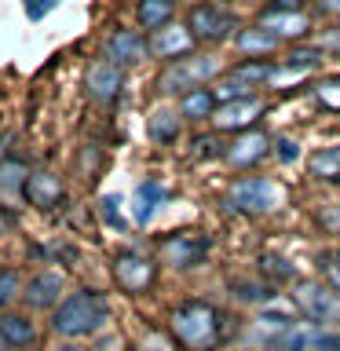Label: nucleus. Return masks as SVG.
I'll return each instance as SVG.
<instances>
[{
	"mask_svg": "<svg viewBox=\"0 0 340 351\" xmlns=\"http://www.w3.org/2000/svg\"><path fill=\"white\" fill-rule=\"evenodd\" d=\"M99 55L117 66H125V70H132V66L147 62L150 59V48H147V33H143L139 26L128 29V26H117L110 29L103 37V48H99Z\"/></svg>",
	"mask_w": 340,
	"mask_h": 351,
	"instance_id": "obj_12",
	"label": "nucleus"
},
{
	"mask_svg": "<svg viewBox=\"0 0 340 351\" xmlns=\"http://www.w3.org/2000/svg\"><path fill=\"white\" fill-rule=\"evenodd\" d=\"M110 278H114V285L125 296H143L158 282V263L139 249H121L110 260Z\"/></svg>",
	"mask_w": 340,
	"mask_h": 351,
	"instance_id": "obj_4",
	"label": "nucleus"
},
{
	"mask_svg": "<svg viewBox=\"0 0 340 351\" xmlns=\"http://www.w3.org/2000/svg\"><path fill=\"white\" fill-rule=\"evenodd\" d=\"M125 81H128V70L125 66H117V62H110V59H92L88 62V70H84V81H81V88H84V99L92 106H103V110H110L121 99V92H125Z\"/></svg>",
	"mask_w": 340,
	"mask_h": 351,
	"instance_id": "obj_6",
	"label": "nucleus"
},
{
	"mask_svg": "<svg viewBox=\"0 0 340 351\" xmlns=\"http://www.w3.org/2000/svg\"><path fill=\"white\" fill-rule=\"evenodd\" d=\"M19 227V213H11V208L0 205V234H8V230Z\"/></svg>",
	"mask_w": 340,
	"mask_h": 351,
	"instance_id": "obj_39",
	"label": "nucleus"
},
{
	"mask_svg": "<svg viewBox=\"0 0 340 351\" xmlns=\"http://www.w3.org/2000/svg\"><path fill=\"white\" fill-rule=\"evenodd\" d=\"M263 351H311V333H300V329H278L267 344H263Z\"/></svg>",
	"mask_w": 340,
	"mask_h": 351,
	"instance_id": "obj_29",
	"label": "nucleus"
},
{
	"mask_svg": "<svg viewBox=\"0 0 340 351\" xmlns=\"http://www.w3.org/2000/svg\"><path fill=\"white\" fill-rule=\"evenodd\" d=\"M219 73H223V62H219L212 51H191V55H183V59H175V62H165V70L158 73L154 88H158L161 95L180 99L186 92H194V88H205Z\"/></svg>",
	"mask_w": 340,
	"mask_h": 351,
	"instance_id": "obj_3",
	"label": "nucleus"
},
{
	"mask_svg": "<svg viewBox=\"0 0 340 351\" xmlns=\"http://www.w3.org/2000/svg\"><path fill=\"white\" fill-rule=\"evenodd\" d=\"M169 202V191H165V183L161 180H143L136 191H132V205H128V216H132V223L136 227H147L154 216H158V208Z\"/></svg>",
	"mask_w": 340,
	"mask_h": 351,
	"instance_id": "obj_17",
	"label": "nucleus"
},
{
	"mask_svg": "<svg viewBox=\"0 0 340 351\" xmlns=\"http://www.w3.org/2000/svg\"><path fill=\"white\" fill-rule=\"evenodd\" d=\"M304 8V0H271L263 11H300Z\"/></svg>",
	"mask_w": 340,
	"mask_h": 351,
	"instance_id": "obj_40",
	"label": "nucleus"
},
{
	"mask_svg": "<svg viewBox=\"0 0 340 351\" xmlns=\"http://www.w3.org/2000/svg\"><path fill=\"white\" fill-rule=\"evenodd\" d=\"M22 285H26V271L15 263H0V311L22 304Z\"/></svg>",
	"mask_w": 340,
	"mask_h": 351,
	"instance_id": "obj_26",
	"label": "nucleus"
},
{
	"mask_svg": "<svg viewBox=\"0 0 340 351\" xmlns=\"http://www.w3.org/2000/svg\"><path fill=\"white\" fill-rule=\"evenodd\" d=\"M132 351H175V340H169L165 333H158V329H150Z\"/></svg>",
	"mask_w": 340,
	"mask_h": 351,
	"instance_id": "obj_34",
	"label": "nucleus"
},
{
	"mask_svg": "<svg viewBox=\"0 0 340 351\" xmlns=\"http://www.w3.org/2000/svg\"><path fill=\"white\" fill-rule=\"evenodd\" d=\"M172 340L186 351H212L219 344V311L208 300H183L169 315Z\"/></svg>",
	"mask_w": 340,
	"mask_h": 351,
	"instance_id": "obj_2",
	"label": "nucleus"
},
{
	"mask_svg": "<svg viewBox=\"0 0 340 351\" xmlns=\"http://www.w3.org/2000/svg\"><path fill=\"white\" fill-rule=\"evenodd\" d=\"M191 147H194V158H219V154H223L219 136H197Z\"/></svg>",
	"mask_w": 340,
	"mask_h": 351,
	"instance_id": "obj_35",
	"label": "nucleus"
},
{
	"mask_svg": "<svg viewBox=\"0 0 340 351\" xmlns=\"http://www.w3.org/2000/svg\"><path fill=\"white\" fill-rule=\"evenodd\" d=\"M59 4L62 0H22V15L29 22H44L51 11H59Z\"/></svg>",
	"mask_w": 340,
	"mask_h": 351,
	"instance_id": "obj_32",
	"label": "nucleus"
},
{
	"mask_svg": "<svg viewBox=\"0 0 340 351\" xmlns=\"http://www.w3.org/2000/svg\"><path fill=\"white\" fill-rule=\"evenodd\" d=\"M315 176H322V180H337L340 176V147H329V150H318L307 158Z\"/></svg>",
	"mask_w": 340,
	"mask_h": 351,
	"instance_id": "obj_31",
	"label": "nucleus"
},
{
	"mask_svg": "<svg viewBox=\"0 0 340 351\" xmlns=\"http://www.w3.org/2000/svg\"><path fill=\"white\" fill-rule=\"evenodd\" d=\"M158 260L165 263V267L172 271H191V267H202L208 249H212V241H208V234H202V230H172V234L158 238Z\"/></svg>",
	"mask_w": 340,
	"mask_h": 351,
	"instance_id": "obj_5",
	"label": "nucleus"
},
{
	"mask_svg": "<svg viewBox=\"0 0 340 351\" xmlns=\"http://www.w3.org/2000/svg\"><path fill=\"white\" fill-rule=\"evenodd\" d=\"M216 4H223V0H216Z\"/></svg>",
	"mask_w": 340,
	"mask_h": 351,
	"instance_id": "obj_49",
	"label": "nucleus"
},
{
	"mask_svg": "<svg viewBox=\"0 0 340 351\" xmlns=\"http://www.w3.org/2000/svg\"><path fill=\"white\" fill-rule=\"evenodd\" d=\"M234 44H238L241 55H249V59H263V55H274L282 48V40L274 37L271 29H263L260 22H256V26H249V29H238Z\"/></svg>",
	"mask_w": 340,
	"mask_h": 351,
	"instance_id": "obj_23",
	"label": "nucleus"
},
{
	"mask_svg": "<svg viewBox=\"0 0 340 351\" xmlns=\"http://www.w3.org/2000/svg\"><path fill=\"white\" fill-rule=\"evenodd\" d=\"M329 282H333V289L340 293V263H333V267H329Z\"/></svg>",
	"mask_w": 340,
	"mask_h": 351,
	"instance_id": "obj_46",
	"label": "nucleus"
},
{
	"mask_svg": "<svg viewBox=\"0 0 340 351\" xmlns=\"http://www.w3.org/2000/svg\"><path fill=\"white\" fill-rule=\"evenodd\" d=\"M296 300H300L304 315L311 318L315 326H326V322H337L340 318V296L333 289H326V285H315V282L300 285Z\"/></svg>",
	"mask_w": 340,
	"mask_h": 351,
	"instance_id": "obj_16",
	"label": "nucleus"
},
{
	"mask_svg": "<svg viewBox=\"0 0 340 351\" xmlns=\"http://www.w3.org/2000/svg\"><path fill=\"white\" fill-rule=\"evenodd\" d=\"M70 194H66V183L55 169H44V165H33L29 180H26V205L37 208V213H62Z\"/></svg>",
	"mask_w": 340,
	"mask_h": 351,
	"instance_id": "obj_11",
	"label": "nucleus"
},
{
	"mask_svg": "<svg viewBox=\"0 0 340 351\" xmlns=\"http://www.w3.org/2000/svg\"><path fill=\"white\" fill-rule=\"evenodd\" d=\"M40 340H44V329L33 311H26V307L0 311V344L8 351H40Z\"/></svg>",
	"mask_w": 340,
	"mask_h": 351,
	"instance_id": "obj_10",
	"label": "nucleus"
},
{
	"mask_svg": "<svg viewBox=\"0 0 340 351\" xmlns=\"http://www.w3.org/2000/svg\"><path fill=\"white\" fill-rule=\"evenodd\" d=\"M0 132H4V114H0Z\"/></svg>",
	"mask_w": 340,
	"mask_h": 351,
	"instance_id": "obj_47",
	"label": "nucleus"
},
{
	"mask_svg": "<svg viewBox=\"0 0 340 351\" xmlns=\"http://www.w3.org/2000/svg\"><path fill=\"white\" fill-rule=\"evenodd\" d=\"M147 48H150V59L158 62H175L183 55H191L197 48L194 33L186 29V22H169V26L147 33Z\"/></svg>",
	"mask_w": 340,
	"mask_h": 351,
	"instance_id": "obj_14",
	"label": "nucleus"
},
{
	"mask_svg": "<svg viewBox=\"0 0 340 351\" xmlns=\"http://www.w3.org/2000/svg\"><path fill=\"white\" fill-rule=\"evenodd\" d=\"M318 11H322V15H340V0H322Z\"/></svg>",
	"mask_w": 340,
	"mask_h": 351,
	"instance_id": "obj_44",
	"label": "nucleus"
},
{
	"mask_svg": "<svg viewBox=\"0 0 340 351\" xmlns=\"http://www.w3.org/2000/svg\"><path fill=\"white\" fill-rule=\"evenodd\" d=\"M271 73H274V66H267L263 59H245V62L230 66L227 81H234V84L245 88V92H252V88H260L263 81H271Z\"/></svg>",
	"mask_w": 340,
	"mask_h": 351,
	"instance_id": "obj_25",
	"label": "nucleus"
},
{
	"mask_svg": "<svg viewBox=\"0 0 340 351\" xmlns=\"http://www.w3.org/2000/svg\"><path fill=\"white\" fill-rule=\"evenodd\" d=\"M260 26L271 29L282 44L285 40H300L307 29H311V15L300 8V11H260Z\"/></svg>",
	"mask_w": 340,
	"mask_h": 351,
	"instance_id": "obj_18",
	"label": "nucleus"
},
{
	"mask_svg": "<svg viewBox=\"0 0 340 351\" xmlns=\"http://www.w3.org/2000/svg\"><path fill=\"white\" fill-rule=\"evenodd\" d=\"M318 62H322V48L311 44V48H293L289 55H285L282 66L289 73H307V70H318Z\"/></svg>",
	"mask_w": 340,
	"mask_h": 351,
	"instance_id": "obj_30",
	"label": "nucleus"
},
{
	"mask_svg": "<svg viewBox=\"0 0 340 351\" xmlns=\"http://www.w3.org/2000/svg\"><path fill=\"white\" fill-rule=\"evenodd\" d=\"M121 205H125V197H121V194H103V197H99V205H95V213H99V219H103V227L125 234L128 219H125V213H121Z\"/></svg>",
	"mask_w": 340,
	"mask_h": 351,
	"instance_id": "obj_28",
	"label": "nucleus"
},
{
	"mask_svg": "<svg viewBox=\"0 0 340 351\" xmlns=\"http://www.w3.org/2000/svg\"><path fill=\"white\" fill-rule=\"evenodd\" d=\"M103 165H106L103 143H84V147L77 150V176H81L84 183H95L99 176H103Z\"/></svg>",
	"mask_w": 340,
	"mask_h": 351,
	"instance_id": "obj_27",
	"label": "nucleus"
},
{
	"mask_svg": "<svg viewBox=\"0 0 340 351\" xmlns=\"http://www.w3.org/2000/svg\"><path fill=\"white\" fill-rule=\"evenodd\" d=\"M278 154H282V161H296V158H300V150H296L293 139H278Z\"/></svg>",
	"mask_w": 340,
	"mask_h": 351,
	"instance_id": "obj_41",
	"label": "nucleus"
},
{
	"mask_svg": "<svg viewBox=\"0 0 340 351\" xmlns=\"http://www.w3.org/2000/svg\"><path fill=\"white\" fill-rule=\"evenodd\" d=\"M180 132H183V117L175 114V110L158 106L147 114V139L154 147H172V143L180 139Z\"/></svg>",
	"mask_w": 340,
	"mask_h": 351,
	"instance_id": "obj_19",
	"label": "nucleus"
},
{
	"mask_svg": "<svg viewBox=\"0 0 340 351\" xmlns=\"http://www.w3.org/2000/svg\"><path fill=\"white\" fill-rule=\"evenodd\" d=\"M227 205L234 213H249V216H263V213H274L282 205V186L271 183V180H260V176H245L230 186L227 194Z\"/></svg>",
	"mask_w": 340,
	"mask_h": 351,
	"instance_id": "obj_8",
	"label": "nucleus"
},
{
	"mask_svg": "<svg viewBox=\"0 0 340 351\" xmlns=\"http://www.w3.org/2000/svg\"><path fill=\"white\" fill-rule=\"evenodd\" d=\"M216 106L219 103H216L212 88H194V92L180 95V117L183 121H212Z\"/></svg>",
	"mask_w": 340,
	"mask_h": 351,
	"instance_id": "obj_24",
	"label": "nucleus"
},
{
	"mask_svg": "<svg viewBox=\"0 0 340 351\" xmlns=\"http://www.w3.org/2000/svg\"><path fill=\"white\" fill-rule=\"evenodd\" d=\"M238 289V296L241 300H252V304H263V300H271V285H249V282H241V285H234Z\"/></svg>",
	"mask_w": 340,
	"mask_h": 351,
	"instance_id": "obj_37",
	"label": "nucleus"
},
{
	"mask_svg": "<svg viewBox=\"0 0 340 351\" xmlns=\"http://www.w3.org/2000/svg\"><path fill=\"white\" fill-rule=\"evenodd\" d=\"M26 252H29V260L44 263V267H51V263H62V267H77V260H81V249H77L73 241H66V238L33 241Z\"/></svg>",
	"mask_w": 340,
	"mask_h": 351,
	"instance_id": "obj_20",
	"label": "nucleus"
},
{
	"mask_svg": "<svg viewBox=\"0 0 340 351\" xmlns=\"http://www.w3.org/2000/svg\"><path fill=\"white\" fill-rule=\"evenodd\" d=\"M322 223H326V227H337V230H340V208H329V213L322 216Z\"/></svg>",
	"mask_w": 340,
	"mask_h": 351,
	"instance_id": "obj_45",
	"label": "nucleus"
},
{
	"mask_svg": "<svg viewBox=\"0 0 340 351\" xmlns=\"http://www.w3.org/2000/svg\"><path fill=\"white\" fill-rule=\"evenodd\" d=\"M33 172V161L22 158V154H8L0 158V205L11 208V213H22L26 208V180Z\"/></svg>",
	"mask_w": 340,
	"mask_h": 351,
	"instance_id": "obj_13",
	"label": "nucleus"
},
{
	"mask_svg": "<svg viewBox=\"0 0 340 351\" xmlns=\"http://www.w3.org/2000/svg\"><path fill=\"white\" fill-rule=\"evenodd\" d=\"M66 271L62 267H37L33 274H26V285H22V304L33 315H51L59 300L66 296Z\"/></svg>",
	"mask_w": 340,
	"mask_h": 351,
	"instance_id": "obj_7",
	"label": "nucleus"
},
{
	"mask_svg": "<svg viewBox=\"0 0 340 351\" xmlns=\"http://www.w3.org/2000/svg\"><path fill=\"white\" fill-rule=\"evenodd\" d=\"M318 48H322V51H340V26L333 33H326V37L318 40Z\"/></svg>",
	"mask_w": 340,
	"mask_h": 351,
	"instance_id": "obj_42",
	"label": "nucleus"
},
{
	"mask_svg": "<svg viewBox=\"0 0 340 351\" xmlns=\"http://www.w3.org/2000/svg\"><path fill=\"white\" fill-rule=\"evenodd\" d=\"M260 271L267 274V278H278V282H289L293 278V267L285 260H274V256H267V260H260Z\"/></svg>",
	"mask_w": 340,
	"mask_h": 351,
	"instance_id": "obj_36",
	"label": "nucleus"
},
{
	"mask_svg": "<svg viewBox=\"0 0 340 351\" xmlns=\"http://www.w3.org/2000/svg\"><path fill=\"white\" fill-rule=\"evenodd\" d=\"M186 29L194 33L197 44H223L238 29V19L227 8H219L216 0H202L186 11Z\"/></svg>",
	"mask_w": 340,
	"mask_h": 351,
	"instance_id": "obj_9",
	"label": "nucleus"
},
{
	"mask_svg": "<svg viewBox=\"0 0 340 351\" xmlns=\"http://www.w3.org/2000/svg\"><path fill=\"white\" fill-rule=\"evenodd\" d=\"M175 11H180V0H136V26L143 33H154L175 22Z\"/></svg>",
	"mask_w": 340,
	"mask_h": 351,
	"instance_id": "obj_21",
	"label": "nucleus"
},
{
	"mask_svg": "<svg viewBox=\"0 0 340 351\" xmlns=\"http://www.w3.org/2000/svg\"><path fill=\"white\" fill-rule=\"evenodd\" d=\"M263 114V103L256 95H241V99H230V103H219L216 114H212V125L216 132H241L249 128L252 121H260Z\"/></svg>",
	"mask_w": 340,
	"mask_h": 351,
	"instance_id": "obj_15",
	"label": "nucleus"
},
{
	"mask_svg": "<svg viewBox=\"0 0 340 351\" xmlns=\"http://www.w3.org/2000/svg\"><path fill=\"white\" fill-rule=\"evenodd\" d=\"M51 351H92V348H81L77 340H59V344H55Z\"/></svg>",
	"mask_w": 340,
	"mask_h": 351,
	"instance_id": "obj_43",
	"label": "nucleus"
},
{
	"mask_svg": "<svg viewBox=\"0 0 340 351\" xmlns=\"http://www.w3.org/2000/svg\"><path fill=\"white\" fill-rule=\"evenodd\" d=\"M311 351H340V337H333V333H311Z\"/></svg>",
	"mask_w": 340,
	"mask_h": 351,
	"instance_id": "obj_38",
	"label": "nucleus"
},
{
	"mask_svg": "<svg viewBox=\"0 0 340 351\" xmlns=\"http://www.w3.org/2000/svg\"><path fill=\"white\" fill-rule=\"evenodd\" d=\"M315 95L322 99L329 110H340V77H329V81H318L315 84Z\"/></svg>",
	"mask_w": 340,
	"mask_h": 351,
	"instance_id": "obj_33",
	"label": "nucleus"
},
{
	"mask_svg": "<svg viewBox=\"0 0 340 351\" xmlns=\"http://www.w3.org/2000/svg\"><path fill=\"white\" fill-rule=\"evenodd\" d=\"M110 326V296L95 285H77L48 315V333L55 340H92Z\"/></svg>",
	"mask_w": 340,
	"mask_h": 351,
	"instance_id": "obj_1",
	"label": "nucleus"
},
{
	"mask_svg": "<svg viewBox=\"0 0 340 351\" xmlns=\"http://www.w3.org/2000/svg\"><path fill=\"white\" fill-rule=\"evenodd\" d=\"M0 351H8V348H4V344H0Z\"/></svg>",
	"mask_w": 340,
	"mask_h": 351,
	"instance_id": "obj_48",
	"label": "nucleus"
},
{
	"mask_svg": "<svg viewBox=\"0 0 340 351\" xmlns=\"http://www.w3.org/2000/svg\"><path fill=\"white\" fill-rule=\"evenodd\" d=\"M267 143L271 139L263 136V132H241V136L223 150V158L230 165H238V169H245V165H256L263 154H267Z\"/></svg>",
	"mask_w": 340,
	"mask_h": 351,
	"instance_id": "obj_22",
	"label": "nucleus"
}]
</instances>
